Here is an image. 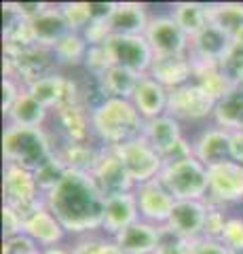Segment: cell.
<instances>
[{
  "instance_id": "21",
  "label": "cell",
  "mask_w": 243,
  "mask_h": 254,
  "mask_svg": "<svg viewBox=\"0 0 243 254\" xmlns=\"http://www.w3.org/2000/svg\"><path fill=\"white\" fill-rule=\"evenodd\" d=\"M30 30H32V36H34V43L41 45V47H49L53 49L61 38L66 34H70V26L61 13V6L57 4H49L47 9L30 21Z\"/></svg>"
},
{
  "instance_id": "7",
  "label": "cell",
  "mask_w": 243,
  "mask_h": 254,
  "mask_svg": "<svg viewBox=\"0 0 243 254\" xmlns=\"http://www.w3.org/2000/svg\"><path fill=\"white\" fill-rule=\"evenodd\" d=\"M114 150L123 159L125 168H127L136 187L159 178V174L163 172V165H165L161 155L150 146V142L146 138L129 140V142H125V144L116 146Z\"/></svg>"
},
{
  "instance_id": "18",
  "label": "cell",
  "mask_w": 243,
  "mask_h": 254,
  "mask_svg": "<svg viewBox=\"0 0 243 254\" xmlns=\"http://www.w3.org/2000/svg\"><path fill=\"white\" fill-rule=\"evenodd\" d=\"M233 47V38L222 32L220 28H216L214 23H207L205 28L194 38H191V58L194 62H203V64H218L226 58V53Z\"/></svg>"
},
{
  "instance_id": "34",
  "label": "cell",
  "mask_w": 243,
  "mask_h": 254,
  "mask_svg": "<svg viewBox=\"0 0 243 254\" xmlns=\"http://www.w3.org/2000/svg\"><path fill=\"white\" fill-rule=\"evenodd\" d=\"M66 174H68V168L55 153L49 161H45L41 168L34 170V178H36V185H38V189H41V193L49 195L51 190L66 178Z\"/></svg>"
},
{
  "instance_id": "3",
  "label": "cell",
  "mask_w": 243,
  "mask_h": 254,
  "mask_svg": "<svg viewBox=\"0 0 243 254\" xmlns=\"http://www.w3.org/2000/svg\"><path fill=\"white\" fill-rule=\"evenodd\" d=\"M55 146L43 127H19L9 125L2 136V155L4 161L19 165L23 170L34 172L45 161L55 155Z\"/></svg>"
},
{
  "instance_id": "13",
  "label": "cell",
  "mask_w": 243,
  "mask_h": 254,
  "mask_svg": "<svg viewBox=\"0 0 243 254\" xmlns=\"http://www.w3.org/2000/svg\"><path fill=\"white\" fill-rule=\"evenodd\" d=\"M136 195H138V205H140L142 220L152 222V225H159V227H163L167 222L169 214L178 201L159 178L136 187Z\"/></svg>"
},
{
  "instance_id": "39",
  "label": "cell",
  "mask_w": 243,
  "mask_h": 254,
  "mask_svg": "<svg viewBox=\"0 0 243 254\" xmlns=\"http://www.w3.org/2000/svg\"><path fill=\"white\" fill-rule=\"evenodd\" d=\"M85 66H87V70L96 78H99L104 74L106 70L112 66L110 55L106 51V45H91L89 51H87V58H85Z\"/></svg>"
},
{
  "instance_id": "9",
  "label": "cell",
  "mask_w": 243,
  "mask_h": 254,
  "mask_svg": "<svg viewBox=\"0 0 243 254\" xmlns=\"http://www.w3.org/2000/svg\"><path fill=\"white\" fill-rule=\"evenodd\" d=\"M214 108L216 102L194 81L169 89L167 115L176 117L178 121H201L205 117H214Z\"/></svg>"
},
{
  "instance_id": "25",
  "label": "cell",
  "mask_w": 243,
  "mask_h": 254,
  "mask_svg": "<svg viewBox=\"0 0 243 254\" xmlns=\"http://www.w3.org/2000/svg\"><path fill=\"white\" fill-rule=\"evenodd\" d=\"M193 70H194V83H197L216 104L237 89V85L222 72L218 64H203V62L193 60Z\"/></svg>"
},
{
  "instance_id": "26",
  "label": "cell",
  "mask_w": 243,
  "mask_h": 254,
  "mask_svg": "<svg viewBox=\"0 0 243 254\" xmlns=\"http://www.w3.org/2000/svg\"><path fill=\"white\" fill-rule=\"evenodd\" d=\"M142 138H146L148 142H150V146L156 150V153L163 155V153H167L178 140H182L184 136H182V125H180L178 119L165 113V115H161L156 119L146 121Z\"/></svg>"
},
{
  "instance_id": "35",
  "label": "cell",
  "mask_w": 243,
  "mask_h": 254,
  "mask_svg": "<svg viewBox=\"0 0 243 254\" xmlns=\"http://www.w3.org/2000/svg\"><path fill=\"white\" fill-rule=\"evenodd\" d=\"M205 203H207V214H205V225H203V237L220 242L224 227H226V222H229L231 216H226L224 205L209 201V199H205Z\"/></svg>"
},
{
  "instance_id": "37",
  "label": "cell",
  "mask_w": 243,
  "mask_h": 254,
  "mask_svg": "<svg viewBox=\"0 0 243 254\" xmlns=\"http://www.w3.org/2000/svg\"><path fill=\"white\" fill-rule=\"evenodd\" d=\"M59 6H61V13H64V17H66L68 26H70V30H72V32L83 34V32L91 26L87 2H64Z\"/></svg>"
},
{
  "instance_id": "32",
  "label": "cell",
  "mask_w": 243,
  "mask_h": 254,
  "mask_svg": "<svg viewBox=\"0 0 243 254\" xmlns=\"http://www.w3.org/2000/svg\"><path fill=\"white\" fill-rule=\"evenodd\" d=\"M214 121L226 131L243 129V91L235 89L231 95L218 102L214 108Z\"/></svg>"
},
{
  "instance_id": "2",
  "label": "cell",
  "mask_w": 243,
  "mask_h": 254,
  "mask_svg": "<svg viewBox=\"0 0 243 254\" xmlns=\"http://www.w3.org/2000/svg\"><path fill=\"white\" fill-rule=\"evenodd\" d=\"M93 133L104 142V146H121L129 140L142 138L146 119L133 106L131 100L106 98L91 113Z\"/></svg>"
},
{
  "instance_id": "49",
  "label": "cell",
  "mask_w": 243,
  "mask_h": 254,
  "mask_svg": "<svg viewBox=\"0 0 243 254\" xmlns=\"http://www.w3.org/2000/svg\"><path fill=\"white\" fill-rule=\"evenodd\" d=\"M43 254H72V250L61 248V246H53V248H43Z\"/></svg>"
},
{
  "instance_id": "33",
  "label": "cell",
  "mask_w": 243,
  "mask_h": 254,
  "mask_svg": "<svg viewBox=\"0 0 243 254\" xmlns=\"http://www.w3.org/2000/svg\"><path fill=\"white\" fill-rule=\"evenodd\" d=\"M89 51V43L87 38L78 32H70L61 41L53 47V53L59 64H68V66H76V64H85Z\"/></svg>"
},
{
  "instance_id": "1",
  "label": "cell",
  "mask_w": 243,
  "mask_h": 254,
  "mask_svg": "<svg viewBox=\"0 0 243 254\" xmlns=\"http://www.w3.org/2000/svg\"><path fill=\"white\" fill-rule=\"evenodd\" d=\"M45 203L64 225L66 233L91 235L104 222L106 197L89 174L68 170L66 178L45 195Z\"/></svg>"
},
{
  "instance_id": "36",
  "label": "cell",
  "mask_w": 243,
  "mask_h": 254,
  "mask_svg": "<svg viewBox=\"0 0 243 254\" xmlns=\"http://www.w3.org/2000/svg\"><path fill=\"white\" fill-rule=\"evenodd\" d=\"M70 250L72 254H125L114 240H104L96 235H83Z\"/></svg>"
},
{
  "instance_id": "14",
  "label": "cell",
  "mask_w": 243,
  "mask_h": 254,
  "mask_svg": "<svg viewBox=\"0 0 243 254\" xmlns=\"http://www.w3.org/2000/svg\"><path fill=\"white\" fill-rule=\"evenodd\" d=\"M93 180L99 187V190L104 193V197H112V195H121V193H129L136 189L133 180L129 176L127 168H125L123 159L112 146H104V153L97 163L96 172H93Z\"/></svg>"
},
{
  "instance_id": "30",
  "label": "cell",
  "mask_w": 243,
  "mask_h": 254,
  "mask_svg": "<svg viewBox=\"0 0 243 254\" xmlns=\"http://www.w3.org/2000/svg\"><path fill=\"white\" fill-rule=\"evenodd\" d=\"M171 17L176 19V23L184 30L188 38H194L209 23V11L207 4L201 2H178L171 11Z\"/></svg>"
},
{
  "instance_id": "15",
  "label": "cell",
  "mask_w": 243,
  "mask_h": 254,
  "mask_svg": "<svg viewBox=\"0 0 243 254\" xmlns=\"http://www.w3.org/2000/svg\"><path fill=\"white\" fill-rule=\"evenodd\" d=\"M140 218V205H138V195L136 189L129 193L112 195L106 197V208H104V222H101V231L116 237L121 231L131 227L133 222Z\"/></svg>"
},
{
  "instance_id": "8",
  "label": "cell",
  "mask_w": 243,
  "mask_h": 254,
  "mask_svg": "<svg viewBox=\"0 0 243 254\" xmlns=\"http://www.w3.org/2000/svg\"><path fill=\"white\" fill-rule=\"evenodd\" d=\"M106 45V51L110 55L112 66H125L138 74H148L154 53L148 45L146 36H116L110 34Z\"/></svg>"
},
{
  "instance_id": "43",
  "label": "cell",
  "mask_w": 243,
  "mask_h": 254,
  "mask_svg": "<svg viewBox=\"0 0 243 254\" xmlns=\"http://www.w3.org/2000/svg\"><path fill=\"white\" fill-rule=\"evenodd\" d=\"M188 254H229V248L218 240L199 237L194 242H188Z\"/></svg>"
},
{
  "instance_id": "20",
  "label": "cell",
  "mask_w": 243,
  "mask_h": 254,
  "mask_svg": "<svg viewBox=\"0 0 243 254\" xmlns=\"http://www.w3.org/2000/svg\"><path fill=\"white\" fill-rule=\"evenodd\" d=\"M167 100H169V91L161 83H156L150 74L140 76V83L131 95L133 106L140 110V115H142L146 121L165 115L167 113Z\"/></svg>"
},
{
  "instance_id": "10",
  "label": "cell",
  "mask_w": 243,
  "mask_h": 254,
  "mask_svg": "<svg viewBox=\"0 0 243 254\" xmlns=\"http://www.w3.org/2000/svg\"><path fill=\"white\" fill-rule=\"evenodd\" d=\"M144 36L154 55H182L191 51V38L184 34V30L171 15L150 17Z\"/></svg>"
},
{
  "instance_id": "29",
  "label": "cell",
  "mask_w": 243,
  "mask_h": 254,
  "mask_svg": "<svg viewBox=\"0 0 243 254\" xmlns=\"http://www.w3.org/2000/svg\"><path fill=\"white\" fill-rule=\"evenodd\" d=\"M47 115H49V110L23 89V93L17 98V102H15L11 106V110L6 113V119H9V125L43 127V123L47 121Z\"/></svg>"
},
{
  "instance_id": "38",
  "label": "cell",
  "mask_w": 243,
  "mask_h": 254,
  "mask_svg": "<svg viewBox=\"0 0 243 254\" xmlns=\"http://www.w3.org/2000/svg\"><path fill=\"white\" fill-rule=\"evenodd\" d=\"M220 70L231 78L235 85L243 81V45L233 41L231 51L226 53V58L220 62Z\"/></svg>"
},
{
  "instance_id": "41",
  "label": "cell",
  "mask_w": 243,
  "mask_h": 254,
  "mask_svg": "<svg viewBox=\"0 0 243 254\" xmlns=\"http://www.w3.org/2000/svg\"><path fill=\"white\" fill-rule=\"evenodd\" d=\"M220 242L229 250H241L243 248V218H239V216H231L229 218Z\"/></svg>"
},
{
  "instance_id": "44",
  "label": "cell",
  "mask_w": 243,
  "mask_h": 254,
  "mask_svg": "<svg viewBox=\"0 0 243 254\" xmlns=\"http://www.w3.org/2000/svg\"><path fill=\"white\" fill-rule=\"evenodd\" d=\"M23 87L19 81H15V78L11 76H4V81H2V113L6 115L11 110V106L17 102V98L23 93Z\"/></svg>"
},
{
  "instance_id": "6",
  "label": "cell",
  "mask_w": 243,
  "mask_h": 254,
  "mask_svg": "<svg viewBox=\"0 0 243 254\" xmlns=\"http://www.w3.org/2000/svg\"><path fill=\"white\" fill-rule=\"evenodd\" d=\"M57 64L59 62L53 49L34 45L15 55H4V76H11L23 87H28L41 78L55 74Z\"/></svg>"
},
{
  "instance_id": "31",
  "label": "cell",
  "mask_w": 243,
  "mask_h": 254,
  "mask_svg": "<svg viewBox=\"0 0 243 254\" xmlns=\"http://www.w3.org/2000/svg\"><path fill=\"white\" fill-rule=\"evenodd\" d=\"M209 23L226 32L231 38H237L243 32V4L241 2H218L207 4Z\"/></svg>"
},
{
  "instance_id": "24",
  "label": "cell",
  "mask_w": 243,
  "mask_h": 254,
  "mask_svg": "<svg viewBox=\"0 0 243 254\" xmlns=\"http://www.w3.org/2000/svg\"><path fill=\"white\" fill-rule=\"evenodd\" d=\"M55 153L70 172H81V174H89V176H93V172H96L99 159H101V153H104V144L93 146L91 142H70V140H66V144L59 146Z\"/></svg>"
},
{
  "instance_id": "4",
  "label": "cell",
  "mask_w": 243,
  "mask_h": 254,
  "mask_svg": "<svg viewBox=\"0 0 243 254\" xmlns=\"http://www.w3.org/2000/svg\"><path fill=\"white\" fill-rule=\"evenodd\" d=\"M159 180L167 187V190L176 199H193L205 201L209 195V176L207 168L197 157H188L184 161L163 165Z\"/></svg>"
},
{
  "instance_id": "16",
  "label": "cell",
  "mask_w": 243,
  "mask_h": 254,
  "mask_svg": "<svg viewBox=\"0 0 243 254\" xmlns=\"http://www.w3.org/2000/svg\"><path fill=\"white\" fill-rule=\"evenodd\" d=\"M148 74H150L156 83H161L167 91L176 89V87H182L186 83H191V78L194 76L191 53H182V55H154Z\"/></svg>"
},
{
  "instance_id": "48",
  "label": "cell",
  "mask_w": 243,
  "mask_h": 254,
  "mask_svg": "<svg viewBox=\"0 0 243 254\" xmlns=\"http://www.w3.org/2000/svg\"><path fill=\"white\" fill-rule=\"evenodd\" d=\"M231 159L243 165V129L231 131Z\"/></svg>"
},
{
  "instance_id": "23",
  "label": "cell",
  "mask_w": 243,
  "mask_h": 254,
  "mask_svg": "<svg viewBox=\"0 0 243 254\" xmlns=\"http://www.w3.org/2000/svg\"><path fill=\"white\" fill-rule=\"evenodd\" d=\"M146 6L140 2H116L112 17L108 19V30L116 36H144L148 28Z\"/></svg>"
},
{
  "instance_id": "12",
  "label": "cell",
  "mask_w": 243,
  "mask_h": 254,
  "mask_svg": "<svg viewBox=\"0 0 243 254\" xmlns=\"http://www.w3.org/2000/svg\"><path fill=\"white\" fill-rule=\"evenodd\" d=\"M207 203L205 201H193V199H180L171 210L165 227V231L176 235L178 240L194 242L203 237V225H205Z\"/></svg>"
},
{
  "instance_id": "22",
  "label": "cell",
  "mask_w": 243,
  "mask_h": 254,
  "mask_svg": "<svg viewBox=\"0 0 243 254\" xmlns=\"http://www.w3.org/2000/svg\"><path fill=\"white\" fill-rule=\"evenodd\" d=\"M23 233L28 237H32L41 248H53V246H57L66 237V229L57 220L55 214L45 205V208L34 212L30 218H26Z\"/></svg>"
},
{
  "instance_id": "42",
  "label": "cell",
  "mask_w": 243,
  "mask_h": 254,
  "mask_svg": "<svg viewBox=\"0 0 243 254\" xmlns=\"http://www.w3.org/2000/svg\"><path fill=\"white\" fill-rule=\"evenodd\" d=\"M23 216L21 214L11 208V205H2V235L4 240H9V237H15V235H21L23 233Z\"/></svg>"
},
{
  "instance_id": "47",
  "label": "cell",
  "mask_w": 243,
  "mask_h": 254,
  "mask_svg": "<svg viewBox=\"0 0 243 254\" xmlns=\"http://www.w3.org/2000/svg\"><path fill=\"white\" fill-rule=\"evenodd\" d=\"M11 6H13V11L19 15L21 19H26V21H32L34 17H38L47 6V2H11Z\"/></svg>"
},
{
  "instance_id": "27",
  "label": "cell",
  "mask_w": 243,
  "mask_h": 254,
  "mask_svg": "<svg viewBox=\"0 0 243 254\" xmlns=\"http://www.w3.org/2000/svg\"><path fill=\"white\" fill-rule=\"evenodd\" d=\"M55 115H57L59 129L64 131L66 140H70V142H89V136L93 131L91 110L85 106L83 102L61 108Z\"/></svg>"
},
{
  "instance_id": "11",
  "label": "cell",
  "mask_w": 243,
  "mask_h": 254,
  "mask_svg": "<svg viewBox=\"0 0 243 254\" xmlns=\"http://www.w3.org/2000/svg\"><path fill=\"white\" fill-rule=\"evenodd\" d=\"M209 176V201L220 205L243 201V165L233 161H222L218 165L207 168Z\"/></svg>"
},
{
  "instance_id": "19",
  "label": "cell",
  "mask_w": 243,
  "mask_h": 254,
  "mask_svg": "<svg viewBox=\"0 0 243 254\" xmlns=\"http://www.w3.org/2000/svg\"><path fill=\"white\" fill-rule=\"evenodd\" d=\"M193 153L205 168L229 161L231 159V131H226L218 125L201 131L197 140L193 142Z\"/></svg>"
},
{
  "instance_id": "28",
  "label": "cell",
  "mask_w": 243,
  "mask_h": 254,
  "mask_svg": "<svg viewBox=\"0 0 243 254\" xmlns=\"http://www.w3.org/2000/svg\"><path fill=\"white\" fill-rule=\"evenodd\" d=\"M138 72L125 68V66H110L104 74L97 78V83L101 85V89L108 98H121V100H131L133 91L140 83Z\"/></svg>"
},
{
  "instance_id": "40",
  "label": "cell",
  "mask_w": 243,
  "mask_h": 254,
  "mask_svg": "<svg viewBox=\"0 0 243 254\" xmlns=\"http://www.w3.org/2000/svg\"><path fill=\"white\" fill-rule=\"evenodd\" d=\"M2 254H43V248L26 233L2 242Z\"/></svg>"
},
{
  "instance_id": "46",
  "label": "cell",
  "mask_w": 243,
  "mask_h": 254,
  "mask_svg": "<svg viewBox=\"0 0 243 254\" xmlns=\"http://www.w3.org/2000/svg\"><path fill=\"white\" fill-rule=\"evenodd\" d=\"M116 9V2H87L91 23H108Z\"/></svg>"
},
{
  "instance_id": "50",
  "label": "cell",
  "mask_w": 243,
  "mask_h": 254,
  "mask_svg": "<svg viewBox=\"0 0 243 254\" xmlns=\"http://www.w3.org/2000/svg\"><path fill=\"white\" fill-rule=\"evenodd\" d=\"M229 254H243V248L241 250H229Z\"/></svg>"
},
{
  "instance_id": "17",
  "label": "cell",
  "mask_w": 243,
  "mask_h": 254,
  "mask_svg": "<svg viewBox=\"0 0 243 254\" xmlns=\"http://www.w3.org/2000/svg\"><path fill=\"white\" fill-rule=\"evenodd\" d=\"M163 233H165L163 227L140 218L116 235L114 242L125 254H154L163 242Z\"/></svg>"
},
{
  "instance_id": "5",
  "label": "cell",
  "mask_w": 243,
  "mask_h": 254,
  "mask_svg": "<svg viewBox=\"0 0 243 254\" xmlns=\"http://www.w3.org/2000/svg\"><path fill=\"white\" fill-rule=\"evenodd\" d=\"M2 193H4V203L17 210L23 216V220L47 205L45 195L41 193V189L36 185L34 172L23 170L19 165L4 163Z\"/></svg>"
},
{
  "instance_id": "45",
  "label": "cell",
  "mask_w": 243,
  "mask_h": 254,
  "mask_svg": "<svg viewBox=\"0 0 243 254\" xmlns=\"http://www.w3.org/2000/svg\"><path fill=\"white\" fill-rule=\"evenodd\" d=\"M154 254H188V242L178 240L176 235H171L169 231H165L163 233V242H161L159 248H156Z\"/></svg>"
}]
</instances>
